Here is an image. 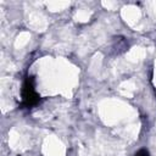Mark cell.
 <instances>
[{
	"instance_id": "cell-1",
	"label": "cell",
	"mask_w": 156,
	"mask_h": 156,
	"mask_svg": "<svg viewBox=\"0 0 156 156\" xmlns=\"http://www.w3.org/2000/svg\"><path fill=\"white\" fill-rule=\"evenodd\" d=\"M22 98H23V105L26 107H30L39 101V96L34 90L32 78L26 79V82L23 84V89H22Z\"/></svg>"
},
{
	"instance_id": "cell-2",
	"label": "cell",
	"mask_w": 156,
	"mask_h": 156,
	"mask_svg": "<svg viewBox=\"0 0 156 156\" xmlns=\"http://www.w3.org/2000/svg\"><path fill=\"white\" fill-rule=\"evenodd\" d=\"M134 156H150V155H149V151H147V150L141 149V150H139Z\"/></svg>"
}]
</instances>
